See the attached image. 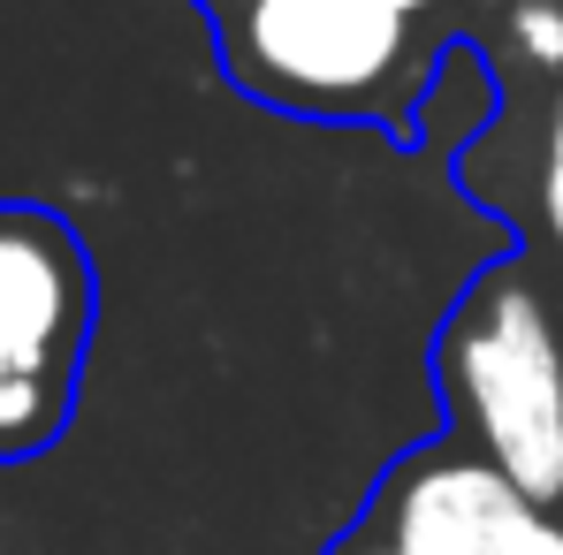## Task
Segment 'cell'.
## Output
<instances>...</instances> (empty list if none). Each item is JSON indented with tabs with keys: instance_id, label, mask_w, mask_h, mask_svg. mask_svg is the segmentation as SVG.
Instances as JSON below:
<instances>
[{
	"instance_id": "8992f818",
	"label": "cell",
	"mask_w": 563,
	"mask_h": 555,
	"mask_svg": "<svg viewBox=\"0 0 563 555\" xmlns=\"http://www.w3.org/2000/svg\"><path fill=\"white\" fill-rule=\"evenodd\" d=\"M541 206H549V229H556V244H563V99H556V114H549V153H541Z\"/></svg>"
},
{
	"instance_id": "277c9868",
	"label": "cell",
	"mask_w": 563,
	"mask_h": 555,
	"mask_svg": "<svg viewBox=\"0 0 563 555\" xmlns=\"http://www.w3.org/2000/svg\"><path fill=\"white\" fill-rule=\"evenodd\" d=\"M541 502L487 457H419L388 495V555H518Z\"/></svg>"
},
{
	"instance_id": "52a82bcc",
	"label": "cell",
	"mask_w": 563,
	"mask_h": 555,
	"mask_svg": "<svg viewBox=\"0 0 563 555\" xmlns=\"http://www.w3.org/2000/svg\"><path fill=\"white\" fill-rule=\"evenodd\" d=\"M518 555H563V525H549V518H541V525L518 541Z\"/></svg>"
},
{
	"instance_id": "5b68a950",
	"label": "cell",
	"mask_w": 563,
	"mask_h": 555,
	"mask_svg": "<svg viewBox=\"0 0 563 555\" xmlns=\"http://www.w3.org/2000/svg\"><path fill=\"white\" fill-rule=\"evenodd\" d=\"M510 31H518V54H526V62L563 69V8H556V0H518Z\"/></svg>"
},
{
	"instance_id": "9c48e42d",
	"label": "cell",
	"mask_w": 563,
	"mask_h": 555,
	"mask_svg": "<svg viewBox=\"0 0 563 555\" xmlns=\"http://www.w3.org/2000/svg\"><path fill=\"white\" fill-rule=\"evenodd\" d=\"M358 555H388V548H358Z\"/></svg>"
},
{
	"instance_id": "ba28073f",
	"label": "cell",
	"mask_w": 563,
	"mask_h": 555,
	"mask_svg": "<svg viewBox=\"0 0 563 555\" xmlns=\"http://www.w3.org/2000/svg\"><path fill=\"white\" fill-rule=\"evenodd\" d=\"M404 8H411V15H419V8H434V0H404Z\"/></svg>"
},
{
	"instance_id": "3957f363",
	"label": "cell",
	"mask_w": 563,
	"mask_h": 555,
	"mask_svg": "<svg viewBox=\"0 0 563 555\" xmlns=\"http://www.w3.org/2000/svg\"><path fill=\"white\" fill-rule=\"evenodd\" d=\"M229 62L282 107H366L404 62V0H213Z\"/></svg>"
},
{
	"instance_id": "6da1fadb",
	"label": "cell",
	"mask_w": 563,
	"mask_h": 555,
	"mask_svg": "<svg viewBox=\"0 0 563 555\" xmlns=\"http://www.w3.org/2000/svg\"><path fill=\"white\" fill-rule=\"evenodd\" d=\"M442 373L487 464L533 502L563 495V343L526 281L487 275L472 289L450 320Z\"/></svg>"
},
{
	"instance_id": "7a4b0ae2",
	"label": "cell",
	"mask_w": 563,
	"mask_h": 555,
	"mask_svg": "<svg viewBox=\"0 0 563 555\" xmlns=\"http://www.w3.org/2000/svg\"><path fill=\"white\" fill-rule=\"evenodd\" d=\"M92 328V267L38 206H0V457L62 434L77 351Z\"/></svg>"
}]
</instances>
